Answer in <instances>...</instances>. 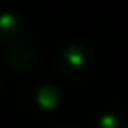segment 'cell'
I'll return each instance as SVG.
<instances>
[{"instance_id":"6da1fadb","label":"cell","mask_w":128,"mask_h":128,"mask_svg":"<svg viewBox=\"0 0 128 128\" xmlns=\"http://www.w3.org/2000/svg\"><path fill=\"white\" fill-rule=\"evenodd\" d=\"M40 102H42L44 106H54V102H56V98H54V94H52V92H48V90H44V92L40 94Z\"/></svg>"}]
</instances>
